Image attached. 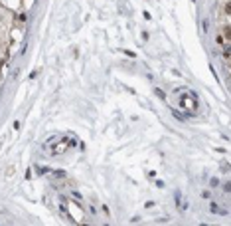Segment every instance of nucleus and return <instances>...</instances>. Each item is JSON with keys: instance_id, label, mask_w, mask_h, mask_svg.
Segmentation results:
<instances>
[{"instance_id": "nucleus-3", "label": "nucleus", "mask_w": 231, "mask_h": 226, "mask_svg": "<svg viewBox=\"0 0 231 226\" xmlns=\"http://www.w3.org/2000/svg\"><path fill=\"white\" fill-rule=\"evenodd\" d=\"M223 14H225V18H229V16H231V4H229V0H225V2H223Z\"/></svg>"}, {"instance_id": "nucleus-1", "label": "nucleus", "mask_w": 231, "mask_h": 226, "mask_svg": "<svg viewBox=\"0 0 231 226\" xmlns=\"http://www.w3.org/2000/svg\"><path fill=\"white\" fill-rule=\"evenodd\" d=\"M77 145L75 139H67V137H52V139H47L44 143V151H47L50 155H63L69 147H73Z\"/></svg>"}, {"instance_id": "nucleus-2", "label": "nucleus", "mask_w": 231, "mask_h": 226, "mask_svg": "<svg viewBox=\"0 0 231 226\" xmlns=\"http://www.w3.org/2000/svg\"><path fill=\"white\" fill-rule=\"evenodd\" d=\"M178 99H180V107L184 111L196 113L198 109V95L190 89H178Z\"/></svg>"}]
</instances>
